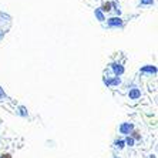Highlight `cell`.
Masks as SVG:
<instances>
[{
  "instance_id": "obj_1",
  "label": "cell",
  "mask_w": 158,
  "mask_h": 158,
  "mask_svg": "<svg viewBox=\"0 0 158 158\" xmlns=\"http://www.w3.org/2000/svg\"><path fill=\"white\" fill-rule=\"evenodd\" d=\"M108 24L110 26H121V19H117V17H113L108 20Z\"/></svg>"
},
{
  "instance_id": "obj_2",
  "label": "cell",
  "mask_w": 158,
  "mask_h": 158,
  "mask_svg": "<svg viewBox=\"0 0 158 158\" xmlns=\"http://www.w3.org/2000/svg\"><path fill=\"white\" fill-rule=\"evenodd\" d=\"M131 130H132V125L131 124H124V125H121L120 131H121L123 134H127V132H130Z\"/></svg>"
},
{
  "instance_id": "obj_3",
  "label": "cell",
  "mask_w": 158,
  "mask_h": 158,
  "mask_svg": "<svg viewBox=\"0 0 158 158\" xmlns=\"http://www.w3.org/2000/svg\"><path fill=\"white\" fill-rule=\"evenodd\" d=\"M130 97H131V98H137V97H140V91H138V90H134V91L130 93Z\"/></svg>"
},
{
  "instance_id": "obj_4",
  "label": "cell",
  "mask_w": 158,
  "mask_h": 158,
  "mask_svg": "<svg viewBox=\"0 0 158 158\" xmlns=\"http://www.w3.org/2000/svg\"><path fill=\"white\" fill-rule=\"evenodd\" d=\"M101 9H103V11H110L111 10V3H104Z\"/></svg>"
},
{
  "instance_id": "obj_5",
  "label": "cell",
  "mask_w": 158,
  "mask_h": 158,
  "mask_svg": "<svg viewBox=\"0 0 158 158\" xmlns=\"http://www.w3.org/2000/svg\"><path fill=\"white\" fill-rule=\"evenodd\" d=\"M143 71H151V73H155L157 69H155V67H145V69H143Z\"/></svg>"
},
{
  "instance_id": "obj_6",
  "label": "cell",
  "mask_w": 158,
  "mask_h": 158,
  "mask_svg": "<svg viewBox=\"0 0 158 158\" xmlns=\"http://www.w3.org/2000/svg\"><path fill=\"white\" fill-rule=\"evenodd\" d=\"M96 15H97V17H98L100 20H104V16H103V13H101V11L96 10Z\"/></svg>"
},
{
  "instance_id": "obj_7",
  "label": "cell",
  "mask_w": 158,
  "mask_h": 158,
  "mask_svg": "<svg viewBox=\"0 0 158 158\" xmlns=\"http://www.w3.org/2000/svg\"><path fill=\"white\" fill-rule=\"evenodd\" d=\"M154 0H141V4H152Z\"/></svg>"
},
{
  "instance_id": "obj_8",
  "label": "cell",
  "mask_w": 158,
  "mask_h": 158,
  "mask_svg": "<svg viewBox=\"0 0 158 158\" xmlns=\"http://www.w3.org/2000/svg\"><path fill=\"white\" fill-rule=\"evenodd\" d=\"M132 143H134V141H132L131 138H127V144H128V145H132Z\"/></svg>"
},
{
  "instance_id": "obj_9",
  "label": "cell",
  "mask_w": 158,
  "mask_h": 158,
  "mask_svg": "<svg viewBox=\"0 0 158 158\" xmlns=\"http://www.w3.org/2000/svg\"><path fill=\"white\" fill-rule=\"evenodd\" d=\"M123 144H124V143H123V141H118V143H117V145H118V147H120V148H121V147H124Z\"/></svg>"
},
{
  "instance_id": "obj_10",
  "label": "cell",
  "mask_w": 158,
  "mask_h": 158,
  "mask_svg": "<svg viewBox=\"0 0 158 158\" xmlns=\"http://www.w3.org/2000/svg\"><path fill=\"white\" fill-rule=\"evenodd\" d=\"M2 158H11V157H10V154H3Z\"/></svg>"
}]
</instances>
